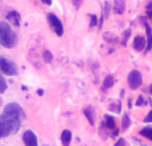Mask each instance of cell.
Masks as SVG:
<instances>
[{
    "label": "cell",
    "mask_w": 152,
    "mask_h": 146,
    "mask_svg": "<svg viewBox=\"0 0 152 146\" xmlns=\"http://www.w3.org/2000/svg\"><path fill=\"white\" fill-rule=\"evenodd\" d=\"M24 117V110L16 102H9V104H7L3 108L2 114L0 115V118L7 124V126L11 130V132L14 134L20 130Z\"/></svg>",
    "instance_id": "1"
},
{
    "label": "cell",
    "mask_w": 152,
    "mask_h": 146,
    "mask_svg": "<svg viewBox=\"0 0 152 146\" xmlns=\"http://www.w3.org/2000/svg\"><path fill=\"white\" fill-rule=\"evenodd\" d=\"M18 38L10 25L5 21H0V44L4 48L12 49L16 46Z\"/></svg>",
    "instance_id": "2"
},
{
    "label": "cell",
    "mask_w": 152,
    "mask_h": 146,
    "mask_svg": "<svg viewBox=\"0 0 152 146\" xmlns=\"http://www.w3.org/2000/svg\"><path fill=\"white\" fill-rule=\"evenodd\" d=\"M47 19H48L50 27L52 28V30L57 34V36L62 37L64 35V26H63V23L55 14L49 13L47 15Z\"/></svg>",
    "instance_id": "3"
},
{
    "label": "cell",
    "mask_w": 152,
    "mask_h": 146,
    "mask_svg": "<svg viewBox=\"0 0 152 146\" xmlns=\"http://www.w3.org/2000/svg\"><path fill=\"white\" fill-rule=\"evenodd\" d=\"M0 71L9 77L16 76L18 74L16 65L12 61H10V60L6 58H0Z\"/></svg>",
    "instance_id": "4"
},
{
    "label": "cell",
    "mask_w": 152,
    "mask_h": 146,
    "mask_svg": "<svg viewBox=\"0 0 152 146\" xmlns=\"http://www.w3.org/2000/svg\"><path fill=\"white\" fill-rule=\"evenodd\" d=\"M128 85L131 90H137L142 85V75L139 71L133 70L130 72L127 78Z\"/></svg>",
    "instance_id": "5"
},
{
    "label": "cell",
    "mask_w": 152,
    "mask_h": 146,
    "mask_svg": "<svg viewBox=\"0 0 152 146\" xmlns=\"http://www.w3.org/2000/svg\"><path fill=\"white\" fill-rule=\"evenodd\" d=\"M23 141L25 146H39L37 135L32 130H26L23 133Z\"/></svg>",
    "instance_id": "6"
},
{
    "label": "cell",
    "mask_w": 152,
    "mask_h": 146,
    "mask_svg": "<svg viewBox=\"0 0 152 146\" xmlns=\"http://www.w3.org/2000/svg\"><path fill=\"white\" fill-rule=\"evenodd\" d=\"M6 19L9 21L11 24H13L14 26L19 27L21 24V15L19 14V12H17L15 10H12L10 12L7 13Z\"/></svg>",
    "instance_id": "7"
},
{
    "label": "cell",
    "mask_w": 152,
    "mask_h": 146,
    "mask_svg": "<svg viewBox=\"0 0 152 146\" xmlns=\"http://www.w3.org/2000/svg\"><path fill=\"white\" fill-rule=\"evenodd\" d=\"M146 44H147V41L145 40L144 37L138 35L134 38L132 46L134 50H136L137 52H141V51H143L146 48Z\"/></svg>",
    "instance_id": "8"
},
{
    "label": "cell",
    "mask_w": 152,
    "mask_h": 146,
    "mask_svg": "<svg viewBox=\"0 0 152 146\" xmlns=\"http://www.w3.org/2000/svg\"><path fill=\"white\" fill-rule=\"evenodd\" d=\"M144 26L146 29V35H147V44H146V52L152 50V28L147 22H144Z\"/></svg>",
    "instance_id": "9"
},
{
    "label": "cell",
    "mask_w": 152,
    "mask_h": 146,
    "mask_svg": "<svg viewBox=\"0 0 152 146\" xmlns=\"http://www.w3.org/2000/svg\"><path fill=\"white\" fill-rule=\"evenodd\" d=\"M125 10V1L124 0H115L113 4V12L118 15L123 14Z\"/></svg>",
    "instance_id": "10"
},
{
    "label": "cell",
    "mask_w": 152,
    "mask_h": 146,
    "mask_svg": "<svg viewBox=\"0 0 152 146\" xmlns=\"http://www.w3.org/2000/svg\"><path fill=\"white\" fill-rule=\"evenodd\" d=\"M61 141L63 146H70L72 141V132L69 129H65L61 134Z\"/></svg>",
    "instance_id": "11"
},
{
    "label": "cell",
    "mask_w": 152,
    "mask_h": 146,
    "mask_svg": "<svg viewBox=\"0 0 152 146\" xmlns=\"http://www.w3.org/2000/svg\"><path fill=\"white\" fill-rule=\"evenodd\" d=\"M12 133L9 127L7 126V124L0 118V138H3V137H7L8 135Z\"/></svg>",
    "instance_id": "12"
},
{
    "label": "cell",
    "mask_w": 152,
    "mask_h": 146,
    "mask_svg": "<svg viewBox=\"0 0 152 146\" xmlns=\"http://www.w3.org/2000/svg\"><path fill=\"white\" fill-rule=\"evenodd\" d=\"M102 38H104V41L107 42L108 44H116V43L118 42L117 37L110 32H105L104 35H102Z\"/></svg>",
    "instance_id": "13"
},
{
    "label": "cell",
    "mask_w": 152,
    "mask_h": 146,
    "mask_svg": "<svg viewBox=\"0 0 152 146\" xmlns=\"http://www.w3.org/2000/svg\"><path fill=\"white\" fill-rule=\"evenodd\" d=\"M113 84H114L113 77L110 76V75H108V76L105 77V79L104 80V82H102V88H104V91L107 90V88H110L113 87Z\"/></svg>",
    "instance_id": "14"
},
{
    "label": "cell",
    "mask_w": 152,
    "mask_h": 146,
    "mask_svg": "<svg viewBox=\"0 0 152 146\" xmlns=\"http://www.w3.org/2000/svg\"><path fill=\"white\" fill-rule=\"evenodd\" d=\"M105 125L108 129H115V120L111 115H105Z\"/></svg>",
    "instance_id": "15"
},
{
    "label": "cell",
    "mask_w": 152,
    "mask_h": 146,
    "mask_svg": "<svg viewBox=\"0 0 152 146\" xmlns=\"http://www.w3.org/2000/svg\"><path fill=\"white\" fill-rule=\"evenodd\" d=\"M84 113H85L86 117L88 118V122H90L91 125H94V112H93V110H91V107L86 108V110H84Z\"/></svg>",
    "instance_id": "16"
},
{
    "label": "cell",
    "mask_w": 152,
    "mask_h": 146,
    "mask_svg": "<svg viewBox=\"0 0 152 146\" xmlns=\"http://www.w3.org/2000/svg\"><path fill=\"white\" fill-rule=\"evenodd\" d=\"M140 134L142 136H144L145 138H147L149 140H152V127H145L143 129L140 130Z\"/></svg>",
    "instance_id": "17"
},
{
    "label": "cell",
    "mask_w": 152,
    "mask_h": 146,
    "mask_svg": "<svg viewBox=\"0 0 152 146\" xmlns=\"http://www.w3.org/2000/svg\"><path fill=\"white\" fill-rule=\"evenodd\" d=\"M43 60H44V62L45 63H51L53 61V54L50 52V51H48V50H46L43 52Z\"/></svg>",
    "instance_id": "18"
},
{
    "label": "cell",
    "mask_w": 152,
    "mask_h": 146,
    "mask_svg": "<svg viewBox=\"0 0 152 146\" xmlns=\"http://www.w3.org/2000/svg\"><path fill=\"white\" fill-rule=\"evenodd\" d=\"M110 2H104V6L102 8V15L105 19L108 18V16H110Z\"/></svg>",
    "instance_id": "19"
},
{
    "label": "cell",
    "mask_w": 152,
    "mask_h": 146,
    "mask_svg": "<svg viewBox=\"0 0 152 146\" xmlns=\"http://www.w3.org/2000/svg\"><path fill=\"white\" fill-rule=\"evenodd\" d=\"M7 90V84L5 79L2 77V75L0 74V93H4Z\"/></svg>",
    "instance_id": "20"
},
{
    "label": "cell",
    "mask_w": 152,
    "mask_h": 146,
    "mask_svg": "<svg viewBox=\"0 0 152 146\" xmlns=\"http://www.w3.org/2000/svg\"><path fill=\"white\" fill-rule=\"evenodd\" d=\"M130 123H131V122H130L129 116H128L127 114H125V115L123 116V118H122V128L124 130H126L128 127H129Z\"/></svg>",
    "instance_id": "21"
},
{
    "label": "cell",
    "mask_w": 152,
    "mask_h": 146,
    "mask_svg": "<svg viewBox=\"0 0 152 146\" xmlns=\"http://www.w3.org/2000/svg\"><path fill=\"white\" fill-rule=\"evenodd\" d=\"M130 34H131L130 29L125 30V32L123 33V36H122V39H121V44H122L123 46H125V45H126V43H127L128 39H129V37H130Z\"/></svg>",
    "instance_id": "22"
},
{
    "label": "cell",
    "mask_w": 152,
    "mask_h": 146,
    "mask_svg": "<svg viewBox=\"0 0 152 146\" xmlns=\"http://www.w3.org/2000/svg\"><path fill=\"white\" fill-rule=\"evenodd\" d=\"M90 17H91L90 27L93 28L94 26H96V25L99 24V22H97V17L96 15H94V14H90Z\"/></svg>",
    "instance_id": "23"
},
{
    "label": "cell",
    "mask_w": 152,
    "mask_h": 146,
    "mask_svg": "<svg viewBox=\"0 0 152 146\" xmlns=\"http://www.w3.org/2000/svg\"><path fill=\"white\" fill-rule=\"evenodd\" d=\"M146 14H147L149 18L152 19V2H149L147 6H146Z\"/></svg>",
    "instance_id": "24"
},
{
    "label": "cell",
    "mask_w": 152,
    "mask_h": 146,
    "mask_svg": "<svg viewBox=\"0 0 152 146\" xmlns=\"http://www.w3.org/2000/svg\"><path fill=\"white\" fill-rule=\"evenodd\" d=\"M82 3H83V0H73V5H74L75 8H76L77 10L80 9Z\"/></svg>",
    "instance_id": "25"
},
{
    "label": "cell",
    "mask_w": 152,
    "mask_h": 146,
    "mask_svg": "<svg viewBox=\"0 0 152 146\" xmlns=\"http://www.w3.org/2000/svg\"><path fill=\"white\" fill-rule=\"evenodd\" d=\"M114 146H126V141L124 138H119L117 142L114 144Z\"/></svg>",
    "instance_id": "26"
},
{
    "label": "cell",
    "mask_w": 152,
    "mask_h": 146,
    "mask_svg": "<svg viewBox=\"0 0 152 146\" xmlns=\"http://www.w3.org/2000/svg\"><path fill=\"white\" fill-rule=\"evenodd\" d=\"M144 122H152V110H150L148 112V114L146 115L144 118Z\"/></svg>",
    "instance_id": "27"
},
{
    "label": "cell",
    "mask_w": 152,
    "mask_h": 146,
    "mask_svg": "<svg viewBox=\"0 0 152 146\" xmlns=\"http://www.w3.org/2000/svg\"><path fill=\"white\" fill-rule=\"evenodd\" d=\"M143 102H144V97H143L142 96H139L138 99H137L136 105H137V107H140V105L143 104Z\"/></svg>",
    "instance_id": "28"
},
{
    "label": "cell",
    "mask_w": 152,
    "mask_h": 146,
    "mask_svg": "<svg viewBox=\"0 0 152 146\" xmlns=\"http://www.w3.org/2000/svg\"><path fill=\"white\" fill-rule=\"evenodd\" d=\"M42 3L45 5H48V6H51L52 5V0H41Z\"/></svg>",
    "instance_id": "29"
},
{
    "label": "cell",
    "mask_w": 152,
    "mask_h": 146,
    "mask_svg": "<svg viewBox=\"0 0 152 146\" xmlns=\"http://www.w3.org/2000/svg\"><path fill=\"white\" fill-rule=\"evenodd\" d=\"M43 93H44V91H43L42 88H40V90L37 91V93H38L39 96H43Z\"/></svg>",
    "instance_id": "30"
},
{
    "label": "cell",
    "mask_w": 152,
    "mask_h": 146,
    "mask_svg": "<svg viewBox=\"0 0 152 146\" xmlns=\"http://www.w3.org/2000/svg\"><path fill=\"white\" fill-rule=\"evenodd\" d=\"M149 91H150V93H152V85L149 87Z\"/></svg>",
    "instance_id": "31"
},
{
    "label": "cell",
    "mask_w": 152,
    "mask_h": 146,
    "mask_svg": "<svg viewBox=\"0 0 152 146\" xmlns=\"http://www.w3.org/2000/svg\"><path fill=\"white\" fill-rule=\"evenodd\" d=\"M2 104V99H1V97H0V104Z\"/></svg>",
    "instance_id": "32"
}]
</instances>
